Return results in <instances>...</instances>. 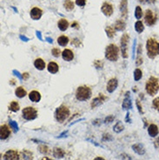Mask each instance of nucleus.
<instances>
[{
  "mask_svg": "<svg viewBox=\"0 0 159 160\" xmlns=\"http://www.w3.org/2000/svg\"><path fill=\"white\" fill-rule=\"evenodd\" d=\"M147 55L150 58H155L159 54V43L155 38H149L146 42Z\"/></svg>",
  "mask_w": 159,
  "mask_h": 160,
  "instance_id": "1",
  "label": "nucleus"
},
{
  "mask_svg": "<svg viewBox=\"0 0 159 160\" xmlns=\"http://www.w3.org/2000/svg\"><path fill=\"white\" fill-rule=\"evenodd\" d=\"M119 49L114 44H110L106 47L105 50V58L110 61H117L118 59Z\"/></svg>",
  "mask_w": 159,
  "mask_h": 160,
  "instance_id": "2",
  "label": "nucleus"
},
{
  "mask_svg": "<svg viewBox=\"0 0 159 160\" xmlns=\"http://www.w3.org/2000/svg\"><path fill=\"white\" fill-rule=\"evenodd\" d=\"M145 90L147 91V93L150 96H154L155 94H156V92L159 90L158 79L155 77H150L146 83Z\"/></svg>",
  "mask_w": 159,
  "mask_h": 160,
  "instance_id": "3",
  "label": "nucleus"
},
{
  "mask_svg": "<svg viewBox=\"0 0 159 160\" xmlns=\"http://www.w3.org/2000/svg\"><path fill=\"white\" fill-rule=\"evenodd\" d=\"M92 97V90L88 86H80L77 89L76 91V98L79 101L88 100Z\"/></svg>",
  "mask_w": 159,
  "mask_h": 160,
  "instance_id": "4",
  "label": "nucleus"
},
{
  "mask_svg": "<svg viewBox=\"0 0 159 160\" xmlns=\"http://www.w3.org/2000/svg\"><path fill=\"white\" fill-rule=\"evenodd\" d=\"M69 116H70V110L65 105H61L56 110L55 118L57 121L59 123H63L64 120H66L69 118Z\"/></svg>",
  "mask_w": 159,
  "mask_h": 160,
  "instance_id": "5",
  "label": "nucleus"
},
{
  "mask_svg": "<svg viewBox=\"0 0 159 160\" xmlns=\"http://www.w3.org/2000/svg\"><path fill=\"white\" fill-rule=\"evenodd\" d=\"M23 118L26 120H33L37 117V110L31 106L25 107L22 111Z\"/></svg>",
  "mask_w": 159,
  "mask_h": 160,
  "instance_id": "6",
  "label": "nucleus"
},
{
  "mask_svg": "<svg viewBox=\"0 0 159 160\" xmlns=\"http://www.w3.org/2000/svg\"><path fill=\"white\" fill-rule=\"evenodd\" d=\"M130 36L128 34H124L121 38V52L124 58H128V44H129Z\"/></svg>",
  "mask_w": 159,
  "mask_h": 160,
  "instance_id": "7",
  "label": "nucleus"
},
{
  "mask_svg": "<svg viewBox=\"0 0 159 160\" xmlns=\"http://www.w3.org/2000/svg\"><path fill=\"white\" fill-rule=\"evenodd\" d=\"M144 20H145V23L148 25L152 26V25H155V23L156 21V16L154 15V13L150 10H147L146 12H145Z\"/></svg>",
  "mask_w": 159,
  "mask_h": 160,
  "instance_id": "8",
  "label": "nucleus"
},
{
  "mask_svg": "<svg viewBox=\"0 0 159 160\" xmlns=\"http://www.w3.org/2000/svg\"><path fill=\"white\" fill-rule=\"evenodd\" d=\"M20 156L17 151H7L4 155V160H19Z\"/></svg>",
  "mask_w": 159,
  "mask_h": 160,
  "instance_id": "9",
  "label": "nucleus"
},
{
  "mask_svg": "<svg viewBox=\"0 0 159 160\" xmlns=\"http://www.w3.org/2000/svg\"><path fill=\"white\" fill-rule=\"evenodd\" d=\"M101 11H102V12H103L105 16L110 17V16H111L112 13H113V7H112V5H111L110 4L105 2V3L103 4V5H102V7H101Z\"/></svg>",
  "mask_w": 159,
  "mask_h": 160,
  "instance_id": "10",
  "label": "nucleus"
},
{
  "mask_svg": "<svg viewBox=\"0 0 159 160\" xmlns=\"http://www.w3.org/2000/svg\"><path fill=\"white\" fill-rule=\"evenodd\" d=\"M118 84V82L117 78H111V79H110L109 82H108V84H107V86H106L107 90L109 91L110 93L113 92V91H114L117 89Z\"/></svg>",
  "mask_w": 159,
  "mask_h": 160,
  "instance_id": "11",
  "label": "nucleus"
},
{
  "mask_svg": "<svg viewBox=\"0 0 159 160\" xmlns=\"http://www.w3.org/2000/svg\"><path fill=\"white\" fill-rule=\"evenodd\" d=\"M11 134V131L9 127L6 125H1V129H0V138L1 139H6Z\"/></svg>",
  "mask_w": 159,
  "mask_h": 160,
  "instance_id": "12",
  "label": "nucleus"
},
{
  "mask_svg": "<svg viewBox=\"0 0 159 160\" xmlns=\"http://www.w3.org/2000/svg\"><path fill=\"white\" fill-rule=\"evenodd\" d=\"M42 14H43V11L40 8H37V7H34L31 11V17L34 20L39 19L42 17Z\"/></svg>",
  "mask_w": 159,
  "mask_h": 160,
  "instance_id": "13",
  "label": "nucleus"
},
{
  "mask_svg": "<svg viewBox=\"0 0 159 160\" xmlns=\"http://www.w3.org/2000/svg\"><path fill=\"white\" fill-rule=\"evenodd\" d=\"M106 99V97H104L103 94H99L98 95V97H97V98H95L94 99H93V101L92 102V108H95V107H97V106H98L99 104H102L104 102V100Z\"/></svg>",
  "mask_w": 159,
  "mask_h": 160,
  "instance_id": "14",
  "label": "nucleus"
},
{
  "mask_svg": "<svg viewBox=\"0 0 159 160\" xmlns=\"http://www.w3.org/2000/svg\"><path fill=\"white\" fill-rule=\"evenodd\" d=\"M62 57L65 61H71L74 58V54L73 52L69 50V49H65L62 52Z\"/></svg>",
  "mask_w": 159,
  "mask_h": 160,
  "instance_id": "15",
  "label": "nucleus"
},
{
  "mask_svg": "<svg viewBox=\"0 0 159 160\" xmlns=\"http://www.w3.org/2000/svg\"><path fill=\"white\" fill-rule=\"evenodd\" d=\"M123 109L124 110H130L131 107H132V103H131V99L130 98V92H127L126 93V97L124 99V102H123Z\"/></svg>",
  "mask_w": 159,
  "mask_h": 160,
  "instance_id": "16",
  "label": "nucleus"
},
{
  "mask_svg": "<svg viewBox=\"0 0 159 160\" xmlns=\"http://www.w3.org/2000/svg\"><path fill=\"white\" fill-rule=\"evenodd\" d=\"M120 11H121V14L123 16V17L127 18L128 16V8H127V0H122L120 3Z\"/></svg>",
  "mask_w": 159,
  "mask_h": 160,
  "instance_id": "17",
  "label": "nucleus"
},
{
  "mask_svg": "<svg viewBox=\"0 0 159 160\" xmlns=\"http://www.w3.org/2000/svg\"><path fill=\"white\" fill-rule=\"evenodd\" d=\"M132 149H133V151L136 153H138V155H144L145 153V149H144V147L141 144L133 145H132Z\"/></svg>",
  "mask_w": 159,
  "mask_h": 160,
  "instance_id": "18",
  "label": "nucleus"
},
{
  "mask_svg": "<svg viewBox=\"0 0 159 160\" xmlns=\"http://www.w3.org/2000/svg\"><path fill=\"white\" fill-rule=\"evenodd\" d=\"M29 98L32 101V102H39L40 99H41V95L40 93L38 92V91L37 90H32L31 92L29 94Z\"/></svg>",
  "mask_w": 159,
  "mask_h": 160,
  "instance_id": "19",
  "label": "nucleus"
},
{
  "mask_svg": "<svg viewBox=\"0 0 159 160\" xmlns=\"http://www.w3.org/2000/svg\"><path fill=\"white\" fill-rule=\"evenodd\" d=\"M47 69H48L49 72H51L52 74H55L58 72L59 67H58L57 64H56L55 62H51V63H49V64L47 66Z\"/></svg>",
  "mask_w": 159,
  "mask_h": 160,
  "instance_id": "20",
  "label": "nucleus"
},
{
  "mask_svg": "<svg viewBox=\"0 0 159 160\" xmlns=\"http://www.w3.org/2000/svg\"><path fill=\"white\" fill-rule=\"evenodd\" d=\"M158 132H159V131H158V127L156 125H150V126H149V128H148V133L150 134V137H156V136H157L158 135Z\"/></svg>",
  "mask_w": 159,
  "mask_h": 160,
  "instance_id": "21",
  "label": "nucleus"
},
{
  "mask_svg": "<svg viewBox=\"0 0 159 160\" xmlns=\"http://www.w3.org/2000/svg\"><path fill=\"white\" fill-rule=\"evenodd\" d=\"M57 25H58V28L61 30V31H66L68 29V27H69V23H68V21L64 18H62L58 21L57 23Z\"/></svg>",
  "mask_w": 159,
  "mask_h": 160,
  "instance_id": "22",
  "label": "nucleus"
},
{
  "mask_svg": "<svg viewBox=\"0 0 159 160\" xmlns=\"http://www.w3.org/2000/svg\"><path fill=\"white\" fill-rule=\"evenodd\" d=\"M34 66L39 71H43L45 68V63L42 58H37L34 62Z\"/></svg>",
  "mask_w": 159,
  "mask_h": 160,
  "instance_id": "23",
  "label": "nucleus"
},
{
  "mask_svg": "<svg viewBox=\"0 0 159 160\" xmlns=\"http://www.w3.org/2000/svg\"><path fill=\"white\" fill-rule=\"evenodd\" d=\"M15 94L17 97H18L19 98H24L26 96L27 92H26V90L24 89V87H22V86H19L15 90Z\"/></svg>",
  "mask_w": 159,
  "mask_h": 160,
  "instance_id": "24",
  "label": "nucleus"
},
{
  "mask_svg": "<svg viewBox=\"0 0 159 160\" xmlns=\"http://www.w3.org/2000/svg\"><path fill=\"white\" fill-rule=\"evenodd\" d=\"M21 157H22V160H33L32 152L26 150H24L21 152Z\"/></svg>",
  "mask_w": 159,
  "mask_h": 160,
  "instance_id": "25",
  "label": "nucleus"
},
{
  "mask_svg": "<svg viewBox=\"0 0 159 160\" xmlns=\"http://www.w3.org/2000/svg\"><path fill=\"white\" fill-rule=\"evenodd\" d=\"M53 156H54L55 157L58 158V159L63 158V156H64V151H63L61 148L56 147V148H54V150H53Z\"/></svg>",
  "mask_w": 159,
  "mask_h": 160,
  "instance_id": "26",
  "label": "nucleus"
},
{
  "mask_svg": "<svg viewBox=\"0 0 159 160\" xmlns=\"http://www.w3.org/2000/svg\"><path fill=\"white\" fill-rule=\"evenodd\" d=\"M126 27V24L124 20H118L115 24V29L118 31H124Z\"/></svg>",
  "mask_w": 159,
  "mask_h": 160,
  "instance_id": "27",
  "label": "nucleus"
},
{
  "mask_svg": "<svg viewBox=\"0 0 159 160\" xmlns=\"http://www.w3.org/2000/svg\"><path fill=\"white\" fill-rule=\"evenodd\" d=\"M57 43L59 45L61 46H65V45L69 43V38L66 36H60L58 38H57Z\"/></svg>",
  "mask_w": 159,
  "mask_h": 160,
  "instance_id": "28",
  "label": "nucleus"
},
{
  "mask_svg": "<svg viewBox=\"0 0 159 160\" xmlns=\"http://www.w3.org/2000/svg\"><path fill=\"white\" fill-rule=\"evenodd\" d=\"M63 7L67 10V11H72L74 9V3L71 0H66L63 3Z\"/></svg>",
  "mask_w": 159,
  "mask_h": 160,
  "instance_id": "29",
  "label": "nucleus"
},
{
  "mask_svg": "<svg viewBox=\"0 0 159 160\" xmlns=\"http://www.w3.org/2000/svg\"><path fill=\"white\" fill-rule=\"evenodd\" d=\"M135 29L136 31H138V33H142L144 30V24L142 23V21H138L137 23L135 24Z\"/></svg>",
  "mask_w": 159,
  "mask_h": 160,
  "instance_id": "30",
  "label": "nucleus"
},
{
  "mask_svg": "<svg viewBox=\"0 0 159 160\" xmlns=\"http://www.w3.org/2000/svg\"><path fill=\"white\" fill-rule=\"evenodd\" d=\"M105 32H106L107 36H108L110 38H112L113 37L115 36V34H116L115 29L113 28V27H111V26H108V27H106V28H105Z\"/></svg>",
  "mask_w": 159,
  "mask_h": 160,
  "instance_id": "31",
  "label": "nucleus"
},
{
  "mask_svg": "<svg viewBox=\"0 0 159 160\" xmlns=\"http://www.w3.org/2000/svg\"><path fill=\"white\" fill-rule=\"evenodd\" d=\"M19 108H20V107H19V104H18V103L16 102V101L11 102V104H10V106H9V109H10L11 111H13V112L18 111V110H19Z\"/></svg>",
  "mask_w": 159,
  "mask_h": 160,
  "instance_id": "32",
  "label": "nucleus"
},
{
  "mask_svg": "<svg viewBox=\"0 0 159 160\" xmlns=\"http://www.w3.org/2000/svg\"><path fill=\"white\" fill-rule=\"evenodd\" d=\"M113 129H114V131H115V132L119 133V132H121V131H124V125H123L122 122H118V123L115 125V126H114V128H113Z\"/></svg>",
  "mask_w": 159,
  "mask_h": 160,
  "instance_id": "33",
  "label": "nucleus"
},
{
  "mask_svg": "<svg viewBox=\"0 0 159 160\" xmlns=\"http://www.w3.org/2000/svg\"><path fill=\"white\" fill-rule=\"evenodd\" d=\"M143 76V72L140 69H136L134 72V79L135 81H139Z\"/></svg>",
  "mask_w": 159,
  "mask_h": 160,
  "instance_id": "34",
  "label": "nucleus"
},
{
  "mask_svg": "<svg viewBox=\"0 0 159 160\" xmlns=\"http://www.w3.org/2000/svg\"><path fill=\"white\" fill-rule=\"evenodd\" d=\"M135 16L138 19H140L143 17V11H142V8L140 6H137V8H136Z\"/></svg>",
  "mask_w": 159,
  "mask_h": 160,
  "instance_id": "35",
  "label": "nucleus"
},
{
  "mask_svg": "<svg viewBox=\"0 0 159 160\" xmlns=\"http://www.w3.org/2000/svg\"><path fill=\"white\" fill-rule=\"evenodd\" d=\"M152 105H153V107H154L157 111H159V97L156 98H155V99L152 101Z\"/></svg>",
  "mask_w": 159,
  "mask_h": 160,
  "instance_id": "36",
  "label": "nucleus"
},
{
  "mask_svg": "<svg viewBox=\"0 0 159 160\" xmlns=\"http://www.w3.org/2000/svg\"><path fill=\"white\" fill-rule=\"evenodd\" d=\"M48 147L47 146H45V145H40L39 146V151L41 153H43V154H47L48 153Z\"/></svg>",
  "mask_w": 159,
  "mask_h": 160,
  "instance_id": "37",
  "label": "nucleus"
},
{
  "mask_svg": "<svg viewBox=\"0 0 159 160\" xmlns=\"http://www.w3.org/2000/svg\"><path fill=\"white\" fill-rule=\"evenodd\" d=\"M10 125H11V128L13 129L14 132H17V131H18V126H17V123H16L15 121L11 120V121H10Z\"/></svg>",
  "mask_w": 159,
  "mask_h": 160,
  "instance_id": "38",
  "label": "nucleus"
},
{
  "mask_svg": "<svg viewBox=\"0 0 159 160\" xmlns=\"http://www.w3.org/2000/svg\"><path fill=\"white\" fill-rule=\"evenodd\" d=\"M51 53H52V55H53L54 57L58 58V57L60 56V54H61V52H60L59 49H57V48H54V49H52Z\"/></svg>",
  "mask_w": 159,
  "mask_h": 160,
  "instance_id": "39",
  "label": "nucleus"
},
{
  "mask_svg": "<svg viewBox=\"0 0 159 160\" xmlns=\"http://www.w3.org/2000/svg\"><path fill=\"white\" fill-rule=\"evenodd\" d=\"M114 119H115V117H114V116L110 115V116H108V117L104 119V123H105V124H110V123L113 122V120H114Z\"/></svg>",
  "mask_w": 159,
  "mask_h": 160,
  "instance_id": "40",
  "label": "nucleus"
},
{
  "mask_svg": "<svg viewBox=\"0 0 159 160\" xmlns=\"http://www.w3.org/2000/svg\"><path fill=\"white\" fill-rule=\"evenodd\" d=\"M94 65H95L96 68H98V69H100V68L103 67V62H101L99 60H97V61L94 62Z\"/></svg>",
  "mask_w": 159,
  "mask_h": 160,
  "instance_id": "41",
  "label": "nucleus"
},
{
  "mask_svg": "<svg viewBox=\"0 0 159 160\" xmlns=\"http://www.w3.org/2000/svg\"><path fill=\"white\" fill-rule=\"evenodd\" d=\"M76 4L79 6H84L86 4V0H76Z\"/></svg>",
  "mask_w": 159,
  "mask_h": 160,
  "instance_id": "42",
  "label": "nucleus"
},
{
  "mask_svg": "<svg viewBox=\"0 0 159 160\" xmlns=\"http://www.w3.org/2000/svg\"><path fill=\"white\" fill-rule=\"evenodd\" d=\"M137 106H138V109L139 112H140V113H144V111H143V108H142V105L140 104L139 100H137Z\"/></svg>",
  "mask_w": 159,
  "mask_h": 160,
  "instance_id": "43",
  "label": "nucleus"
},
{
  "mask_svg": "<svg viewBox=\"0 0 159 160\" xmlns=\"http://www.w3.org/2000/svg\"><path fill=\"white\" fill-rule=\"evenodd\" d=\"M71 44H75L76 46H79V44H80V42H79V40H78V39L75 38V39H74L73 41H71Z\"/></svg>",
  "mask_w": 159,
  "mask_h": 160,
  "instance_id": "44",
  "label": "nucleus"
},
{
  "mask_svg": "<svg viewBox=\"0 0 159 160\" xmlns=\"http://www.w3.org/2000/svg\"><path fill=\"white\" fill-rule=\"evenodd\" d=\"M22 78L24 79V80H27L29 78V74L27 72H25L24 74L22 75Z\"/></svg>",
  "mask_w": 159,
  "mask_h": 160,
  "instance_id": "45",
  "label": "nucleus"
},
{
  "mask_svg": "<svg viewBox=\"0 0 159 160\" xmlns=\"http://www.w3.org/2000/svg\"><path fill=\"white\" fill-rule=\"evenodd\" d=\"M122 158H123V160H130V157L128 155H126V154H123L122 155Z\"/></svg>",
  "mask_w": 159,
  "mask_h": 160,
  "instance_id": "46",
  "label": "nucleus"
},
{
  "mask_svg": "<svg viewBox=\"0 0 159 160\" xmlns=\"http://www.w3.org/2000/svg\"><path fill=\"white\" fill-rule=\"evenodd\" d=\"M154 145H155V147H156V148H159V138L154 142Z\"/></svg>",
  "mask_w": 159,
  "mask_h": 160,
  "instance_id": "47",
  "label": "nucleus"
},
{
  "mask_svg": "<svg viewBox=\"0 0 159 160\" xmlns=\"http://www.w3.org/2000/svg\"><path fill=\"white\" fill-rule=\"evenodd\" d=\"M13 72H14V74L15 75H17L19 78H22V76H20V74H19V72H17V71H13Z\"/></svg>",
  "mask_w": 159,
  "mask_h": 160,
  "instance_id": "48",
  "label": "nucleus"
},
{
  "mask_svg": "<svg viewBox=\"0 0 159 160\" xmlns=\"http://www.w3.org/2000/svg\"><path fill=\"white\" fill-rule=\"evenodd\" d=\"M94 160H105V159H104V158L101 157H96Z\"/></svg>",
  "mask_w": 159,
  "mask_h": 160,
  "instance_id": "49",
  "label": "nucleus"
},
{
  "mask_svg": "<svg viewBox=\"0 0 159 160\" xmlns=\"http://www.w3.org/2000/svg\"><path fill=\"white\" fill-rule=\"evenodd\" d=\"M71 26H72V27H77V22H74L73 24L71 25Z\"/></svg>",
  "mask_w": 159,
  "mask_h": 160,
  "instance_id": "50",
  "label": "nucleus"
},
{
  "mask_svg": "<svg viewBox=\"0 0 159 160\" xmlns=\"http://www.w3.org/2000/svg\"><path fill=\"white\" fill-rule=\"evenodd\" d=\"M41 160H52L51 158H49V157H43Z\"/></svg>",
  "mask_w": 159,
  "mask_h": 160,
  "instance_id": "51",
  "label": "nucleus"
},
{
  "mask_svg": "<svg viewBox=\"0 0 159 160\" xmlns=\"http://www.w3.org/2000/svg\"><path fill=\"white\" fill-rule=\"evenodd\" d=\"M21 37H22V39H23V40H25V41H27V40H28V39H26V37H23V36H21Z\"/></svg>",
  "mask_w": 159,
  "mask_h": 160,
  "instance_id": "52",
  "label": "nucleus"
},
{
  "mask_svg": "<svg viewBox=\"0 0 159 160\" xmlns=\"http://www.w3.org/2000/svg\"><path fill=\"white\" fill-rule=\"evenodd\" d=\"M140 2H142V3H145L146 2V0H139Z\"/></svg>",
  "mask_w": 159,
  "mask_h": 160,
  "instance_id": "53",
  "label": "nucleus"
}]
</instances>
